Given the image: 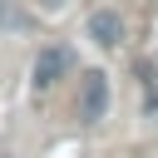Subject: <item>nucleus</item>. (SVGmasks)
Returning <instances> with one entry per match:
<instances>
[{"label":"nucleus","instance_id":"7ed1b4c3","mask_svg":"<svg viewBox=\"0 0 158 158\" xmlns=\"http://www.w3.org/2000/svg\"><path fill=\"white\" fill-rule=\"evenodd\" d=\"M89 40L104 44V49H118V44H123V20H118L114 10H94V15H89Z\"/></svg>","mask_w":158,"mask_h":158},{"label":"nucleus","instance_id":"f03ea898","mask_svg":"<svg viewBox=\"0 0 158 158\" xmlns=\"http://www.w3.org/2000/svg\"><path fill=\"white\" fill-rule=\"evenodd\" d=\"M109 114V74L104 69H89L79 79V118L84 123H99Z\"/></svg>","mask_w":158,"mask_h":158},{"label":"nucleus","instance_id":"39448f33","mask_svg":"<svg viewBox=\"0 0 158 158\" xmlns=\"http://www.w3.org/2000/svg\"><path fill=\"white\" fill-rule=\"evenodd\" d=\"M0 5H5V0H0Z\"/></svg>","mask_w":158,"mask_h":158},{"label":"nucleus","instance_id":"f257e3e1","mask_svg":"<svg viewBox=\"0 0 158 158\" xmlns=\"http://www.w3.org/2000/svg\"><path fill=\"white\" fill-rule=\"evenodd\" d=\"M69 69H74V49H69V44H44V49L35 54L30 79H35V89H54Z\"/></svg>","mask_w":158,"mask_h":158},{"label":"nucleus","instance_id":"20e7f679","mask_svg":"<svg viewBox=\"0 0 158 158\" xmlns=\"http://www.w3.org/2000/svg\"><path fill=\"white\" fill-rule=\"evenodd\" d=\"M35 5H40L44 15H54V10H64V0H35Z\"/></svg>","mask_w":158,"mask_h":158}]
</instances>
